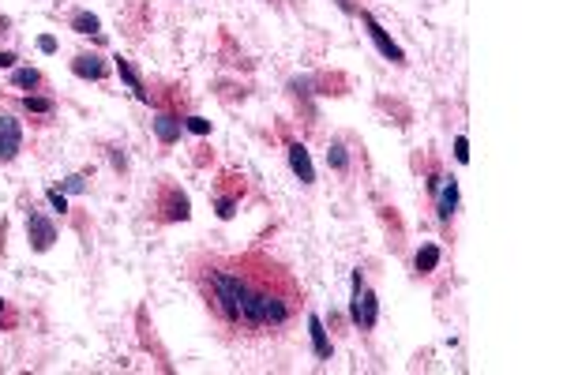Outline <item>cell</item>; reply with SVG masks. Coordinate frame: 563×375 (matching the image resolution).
<instances>
[{"label": "cell", "instance_id": "cell-1", "mask_svg": "<svg viewBox=\"0 0 563 375\" xmlns=\"http://www.w3.org/2000/svg\"><path fill=\"white\" fill-rule=\"evenodd\" d=\"M196 285L218 327L237 334L282 330L300 308V285L267 256H214L196 267Z\"/></svg>", "mask_w": 563, "mask_h": 375}, {"label": "cell", "instance_id": "cell-2", "mask_svg": "<svg viewBox=\"0 0 563 375\" xmlns=\"http://www.w3.org/2000/svg\"><path fill=\"white\" fill-rule=\"evenodd\" d=\"M158 214L166 218V222H188V218H192L188 195H184L177 184H161V192H158Z\"/></svg>", "mask_w": 563, "mask_h": 375}, {"label": "cell", "instance_id": "cell-3", "mask_svg": "<svg viewBox=\"0 0 563 375\" xmlns=\"http://www.w3.org/2000/svg\"><path fill=\"white\" fill-rule=\"evenodd\" d=\"M350 319L361 330H372L376 327V319H380V301H376V293L372 289H353V304H350Z\"/></svg>", "mask_w": 563, "mask_h": 375}, {"label": "cell", "instance_id": "cell-4", "mask_svg": "<svg viewBox=\"0 0 563 375\" xmlns=\"http://www.w3.org/2000/svg\"><path fill=\"white\" fill-rule=\"evenodd\" d=\"M361 23H364L368 38L376 41V49H380L387 60H391V64H406V53L395 46V41H391V34H387V30H383L380 23H376V15H372V12H361Z\"/></svg>", "mask_w": 563, "mask_h": 375}, {"label": "cell", "instance_id": "cell-5", "mask_svg": "<svg viewBox=\"0 0 563 375\" xmlns=\"http://www.w3.org/2000/svg\"><path fill=\"white\" fill-rule=\"evenodd\" d=\"M23 150V124L15 117H0V162H12Z\"/></svg>", "mask_w": 563, "mask_h": 375}, {"label": "cell", "instance_id": "cell-6", "mask_svg": "<svg viewBox=\"0 0 563 375\" xmlns=\"http://www.w3.org/2000/svg\"><path fill=\"white\" fill-rule=\"evenodd\" d=\"M27 237H30V248L34 251H49L53 240H57V225H53L46 214H30L27 218Z\"/></svg>", "mask_w": 563, "mask_h": 375}, {"label": "cell", "instance_id": "cell-7", "mask_svg": "<svg viewBox=\"0 0 563 375\" xmlns=\"http://www.w3.org/2000/svg\"><path fill=\"white\" fill-rule=\"evenodd\" d=\"M289 169L297 173V180H300V184H312V180H316V169H312V158H308V150L300 147V143H293V147H289Z\"/></svg>", "mask_w": 563, "mask_h": 375}, {"label": "cell", "instance_id": "cell-8", "mask_svg": "<svg viewBox=\"0 0 563 375\" xmlns=\"http://www.w3.org/2000/svg\"><path fill=\"white\" fill-rule=\"evenodd\" d=\"M117 72H121V79L128 83V91H132L139 102H150V94H147V83L139 79V72L132 68V60H124V57H117Z\"/></svg>", "mask_w": 563, "mask_h": 375}, {"label": "cell", "instance_id": "cell-9", "mask_svg": "<svg viewBox=\"0 0 563 375\" xmlns=\"http://www.w3.org/2000/svg\"><path fill=\"white\" fill-rule=\"evenodd\" d=\"M454 211H458V180H447L439 192V203H436V218L439 222H451Z\"/></svg>", "mask_w": 563, "mask_h": 375}, {"label": "cell", "instance_id": "cell-10", "mask_svg": "<svg viewBox=\"0 0 563 375\" xmlns=\"http://www.w3.org/2000/svg\"><path fill=\"white\" fill-rule=\"evenodd\" d=\"M72 72L79 75V79H105V60L102 57H75L72 60Z\"/></svg>", "mask_w": 563, "mask_h": 375}, {"label": "cell", "instance_id": "cell-11", "mask_svg": "<svg viewBox=\"0 0 563 375\" xmlns=\"http://www.w3.org/2000/svg\"><path fill=\"white\" fill-rule=\"evenodd\" d=\"M308 334H312V349H316V357L327 360L331 357V338H327V330H323L319 315H308Z\"/></svg>", "mask_w": 563, "mask_h": 375}, {"label": "cell", "instance_id": "cell-12", "mask_svg": "<svg viewBox=\"0 0 563 375\" xmlns=\"http://www.w3.org/2000/svg\"><path fill=\"white\" fill-rule=\"evenodd\" d=\"M180 131H184V120L173 117V113H161V117L154 120V136H158L161 143H177Z\"/></svg>", "mask_w": 563, "mask_h": 375}, {"label": "cell", "instance_id": "cell-13", "mask_svg": "<svg viewBox=\"0 0 563 375\" xmlns=\"http://www.w3.org/2000/svg\"><path fill=\"white\" fill-rule=\"evenodd\" d=\"M413 267H417V274H432L439 267V244H425L417 251V259H413Z\"/></svg>", "mask_w": 563, "mask_h": 375}, {"label": "cell", "instance_id": "cell-14", "mask_svg": "<svg viewBox=\"0 0 563 375\" xmlns=\"http://www.w3.org/2000/svg\"><path fill=\"white\" fill-rule=\"evenodd\" d=\"M98 15H94V12H75L72 15V30H75V34H98Z\"/></svg>", "mask_w": 563, "mask_h": 375}, {"label": "cell", "instance_id": "cell-15", "mask_svg": "<svg viewBox=\"0 0 563 375\" xmlns=\"http://www.w3.org/2000/svg\"><path fill=\"white\" fill-rule=\"evenodd\" d=\"M327 165H331V169H338V173L350 169V154H345L342 143H331V150H327Z\"/></svg>", "mask_w": 563, "mask_h": 375}, {"label": "cell", "instance_id": "cell-16", "mask_svg": "<svg viewBox=\"0 0 563 375\" xmlns=\"http://www.w3.org/2000/svg\"><path fill=\"white\" fill-rule=\"evenodd\" d=\"M23 109H27V113H53V109H57V102H53V98L27 94V98H23Z\"/></svg>", "mask_w": 563, "mask_h": 375}, {"label": "cell", "instance_id": "cell-17", "mask_svg": "<svg viewBox=\"0 0 563 375\" xmlns=\"http://www.w3.org/2000/svg\"><path fill=\"white\" fill-rule=\"evenodd\" d=\"M12 83H15V86H41V72H38V68H15V72H12Z\"/></svg>", "mask_w": 563, "mask_h": 375}, {"label": "cell", "instance_id": "cell-18", "mask_svg": "<svg viewBox=\"0 0 563 375\" xmlns=\"http://www.w3.org/2000/svg\"><path fill=\"white\" fill-rule=\"evenodd\" d=\"M60 192H64V195H79V192H86V180H83V173H72V176H64Z\"/></svg>", "mask_w": 563, "mask_h": 375}, {"label": "cell", "instance_id": "cell-19", "mask_svg": "<svg viewBox=\"0 0 563 375\" xmlns=\"http://www.w3.org/2000/svg\"><path fill=\"white\" fill-rule=\"evenodd\" d=\"M184 128H188L192 136H211V120H203V117H188V120H184Z\"/></svg>", "mask_w": 563, "mask_h": 375}, {"label": "cell", "instance_id": "cell-20", "mask_svg": "<svg viewBox=\"0 0 563 375\" xmlns=\"http://www.w3.org/2000/svg\"><path fill=\"white\" fill-rule=\"evenodd\" d=\"M49 203H53V211H60V214L68 211V195H64L60 188H49Z\"/></svg>", "mask_w": 563, "mask_h": 375}, {"label": "cell", "instance_id": "cell-21", "mask_svg": "<svg viewBox=\"0 0 563 375\" xmlns=\"http://www.w3.org/2000/svg\"><path fill=\"white\" fill-rule=\"evenodd\" d=\"M454 158H458L462 165L470 162V139H465V136H458V139H454Z\"/></svg>", "mask_w": 563, "mask_h": 375}, {"label": "cell", "instance_id": "cell-22", "mask_svg": "<svg viewBox=\"0 0 563 375\" xmlns=\"http://www.w3.org/2000/svg\"><path fill=\"white\" fill-rule=\"evenodd\" d=\"M233 214H237V199H230V195H225V199H218V218H225V222H230Z\"/></svg>", "mask_w": 563, "mask_h": 375}, {"label": "cell", "instance_id": "cell-23", "mask_svg": "<svg viewBox=\"0 0 563 375\" xmlns=\"http://www.w3.org/2000/svg\"><path fill=\"white\" fill-rule=\"evenodd\" d=\"M38 49H41V53H57V38H53V34H41V38H38Z\"/></svg>", "mask_w": 563, "mask_h": 375}, {"label": "cell", "instance_id": "cell-24", "mask_svg": "<svg viewBox=\"0 0 563 375\" xmlns=\"http://www.w3.org/2000/svg\"><path fill=\"white\" fill-rule=\"evenodd\" d=\"M113 165H117V169H128V162H124L121 150H113Z\"/></svg>", "mask_w": 563, "mask_h": 375}, {"label": "cell", "instance_id": "cell-25", "mask_svg": "<svg viewBox=\"0 0 563 375\" xmlns=\"http://www.w3.org/2000/svg\"><path fill=\"white\" fill-rule=\"evenodd\" d=\"M338 8H342L345 15H353V4H350V0H338Z\"/></svg>", "mask_w": 563, "mask_h": 375}, {"label": "cell", "instance_id": "cell-26", "mask_svg": "<svg viewBox=\"0 0 563 375\" xmlns=\"http://www.w3.org/2000/svg\"><path fill=\"white\" fill-rule=\"evenodd\" d=\"M0 319H4V301H0Z\"/></svg>", "mask_w": 563, "mask_h": 375}]
</instances>
